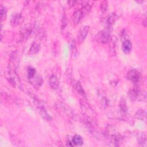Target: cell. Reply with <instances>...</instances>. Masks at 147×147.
<instances>
[{"label": "cell", "instance_id": "cell-20", "mask_svg": "<svg viewBox=\"0 0 147 147\" xmlns=\"http://www.w3.org/2000/svg\"><path fill=\"white\" fill-rule=\"evenodd\" d=\"M6 17V9L5 6H1V21L5 20Z\"/></svg>", "mask_w": 147, "mask_h": 147}, {"label": "cell", "instance_id": "cell-17", "mask_svg": "<svg viewBox=\"0 0 147 147\" xmlns=\"http://www.w3.org/2000/svg\"><path fill=\"white\" fill-rule=\"evenodd\" d=\"M135 116L137 118L140 120H143L146 117V112L143 110H139L135 114Z\"/></svg>", "mask_w": 147, "mask_h": 147}, {"label": "cell", "instance_id": "cell-22", "mask_svg": "<svg viewBox=\"0 0 147 147\" xmlns=\"http://www.w3.org/2000/svg\"><path fill=\"white\" fill-rule=\"evenodd\" d=\"M70 48L71 49V52L73 55H75V52H76V47H75V42L74 41V40H72L71 42H70Z\"/></svg>", "mask_w": 147, "mask_h": 147}, {"label": "cell", "instance_id": "cell-18", "mask_svg": "<svg viewBox=\"0 0 147 147\" xmlns=\"http://www.w3.org/2000/svg\"><path fill=\"white\" fill-rule=\"evenodd\" d=\"M32 26L28 25V26H26L24 28H23L22 33V36L24 37H26L30 34V33L32 32Z\"/></svg>", "mask_w": 147, "mask_h": 147}, {"label": "cell", "instance_id": "cell-19", "mask_svg": "<svg viewBox=\"0 0 147 147\" xmlns=\"http://www.w3.org/2000/svg\"><path fill=\"white\" fill-rule=\"evenodd\" d=\"M138 142L139 146H145L146 142V136L145 134H142L141 136H140L138 139Z\"/></svg>", "mask_w": 147, "mask_h": 147}, {"label": "cell", "instance_id": "cell-13", "mask_svg": "<svg viewBox=\"0 0 147 147\" xmlns=\"http://www.w3.org/2000/svg\"><path fill=\"white\" fill-rule=\"evenodd\" d=\"M75 88L77 92L83 97H84V98H86V95L85 94V92L84 91V89L82 87V86L81 85V84L80 83V82H76L75 84Z\"/></svg>", "mask_w": 147, "mask_h": 147}, {"label": "cell", "instance_id": "cell-4", "mask_svg": "<svg viewBox=\"0 0 147 147\" xmlns=\"http://www.w3.org/2000/svg\"><path fill=\"white\" fill-rule=\"evenodd\" d=\"M140 77V73L135 69L130 70L127 74V79L134 83L138 82Z\"/></svg>", "mask_w": 147, "mask_h": 147}, {"label": "cell", "instance_id": "cell-10", "mask_svg": "<svg viewBox=\"0 0 147 147\" xmlns=\"http://www.w3.org/2000/svg\"><path fill=\"white\" fill-rule=\"evenodd\" d=\"M21 20V14L20 13H15L11 18L10 24L13 26H17L19 24Z\"/></svg>", "mask_w": 147, "mask_h": 147}, {"label": "cell", "instance_id": "cell-23", "mask_svg": "<svg viewBox=\"0 0 147 147\" xmlns=\"http://www.w3.org/2000/svg\"><path fill=\"white\" fill-rule=\"evenodd\" d=\"M100 9H101V11L104 13L105 11H106L107 9V2L105 1H102L100 3Z\"/></svg>", "mask_w": 147, "mask_h": 147}, {"label": "cell", "instance_id": "cell-16", "mask_svg": "<svg viewBox=\"0 0 147 147\" xmlns=\"http://www.w3.org/2000/svg\"><path fill=\"white\" fill-rule=\"evenodd\" d=\"M36 71L35 68H34L32 67H29L28 68V69H27V76H28V78L29 80L32 79L36 75Z\"/></svg>", "mask_w": 147, "mask_h": 147}, {"label": "cell", "instance_id": "cell-1", "mask_svg": "<svg viewBox=\"0 0 147 147\" xmlns=\"http://www.w3.org/2000/svg\"><path fill=\"white\" fill-rule=\"evenodd\" d=\"M111 28L106 27L103 30L100 31L96 36V40L98 42L102 44L109 42L111 40Z\"/></svg>", "mask_w": 147, "mask_h": 147}, {"label": "cell", "instance_id": "cell-14", "mask_svg": "<svg viewBox=\"0 0 147 147\" xmlns=\"http://www.w3.org/2000/svg\"><path fill=\"white\" fill-rule=\"evenodd\" d=\"M72 142L73 144H74L76 146H81L83 144V140L80 136L75 135L72 138Z\"/></svg>", "mask_w": 147, "mask_h": 147}, {"label": "cell", "instance_id": "cell-11", "mask_svg": "<svg viewBox=\"0 0 147 147\" xmlns=\"http://www.w3.org/2000/svg\"><path fill=\"white\" fill-rule=\"evenodd\" d=\"M30 80L35 87H40L43 82L42 79L40 75L34 76L32 79H30Z\"/></svg>", "mask_w": 147, "mask_h": 147}, {"label": "cell", "instance_id": "cell-8", "mask_svg": "<svg viewBox=\"0 0 147 147\" xmlns=\"http://www.w3.org/2000/svg\"><path fill=\"white\" fill-rule=\"evenodd\" d=\"M49 86L51 87V88L53 90H56L58 88L59 83L58 79L57 78V77L55 75H52L50 77V78L49 79Z\"/></svg>", "mask_w": 147, "mask_h": 147}, {"label": "cell", "instance_id": "cell-2", "mask_svg": "<svg viewBox=\"0 0 147 147\" xmlns=\"http://www.w3.org/2000/svg\"><path fill=\"white\" fill-rule=\"evenodd\" d=\"M34 104L40 114V115L46 121H51V117L49 115L48 113L47 110L45 109V107L44 106V105L42 104V102L38 98H34L33 99Z\"/></svg>", "mask_w": 147, "mask_h": 147}, {"label": "cell", "instance_id": "cell-21", "mask_svg": "<svg viewBox=\"0 0 147 147\" xmlns=\"http://www.w3.org/2000/svg\"><path fill=\"white\" fill-rule=\"evenodd\" d=\"M67 25V18L66 14L64 13L63 16L61 19V29H64Z\"/></svg>", "mask_w": 147, "mask_h": 147}, {"label": "cell", "instance_id": "cell-9", "mask_svg": "<svg viewBox=\"0 0 147 147\" xmlns=\"http://www.w3.org/2000/svg\"><path fill=\"white\" fill-rule=\"evenodd\" d=\"M122 48L124 53H130L132 48L131 43L128 40H124L122 44Z\"/></svg>", "mask_w": 147, "mask_h": 147}, {"label": "cell", "instance_id": "cell-12", "mask_svg": "<svg viewBox=\"0 0 147 147\" xmlns=\"http://www.w3.org/2000/svg\"><path fill=\"white\" fill-rule=\"evenodd\" d=\"M40 49V45L39 44V43H38L37 42L34 41L29 48V53L30 55L36 54L38 52Z\"/></svg>", "mask_w": 147, "mask_h": 147}, {"label": "cell", "instance_id": "cell-15", "mask_svg": "<svg viewBox=\"0 0 147 147\" xmlns=\"http://www.w3.org/2000/svg\"><path fill=\"white\" fill-rule=\"evenodd\" d=\"M119 109H120L122 113H125L127 112V107L126 103V101H125V99L121 98V99L120 100V102H119Z\"/></svg>", "mask_w": 147, "mask_h": 147}, {"label": "cell", "instance_id": "cell-6", "mask_svg": "<svg viewBox=\"0 0 147 147\" xmlns=\"http://www.w3.org/2000/svg\"><path fill=\"white\" fill-rule=\"evenodd\" d=\"M140 91L138 88L134 87L129 90L128 92V96L130 99L133 101L138 99V96H140Z\"/></svg>", "mask_w": 147, "mask_h": 147}, {"label": "cell", "instance_id": "cell-7", "mask_svg": "<svg viewBox=\"0 0 147 147\" xmlns=\"http://www.w3.org/2000/svg\"><path fill=\"white\" fill-rule=\"evenodd\" d=\"M119 16L116 14V13H112L110 15H109L107 18L106 24H107V27L111 28L113 25L115 23L116 20L118 19Z\"/></svg>", "mask_w": 147, "mask_h": 147}, {"label": "cell", "instance_id": "cell-3", "mask_svg": "<svg viewBox=\"0 0 147 147\" xmlns=\"http://www.w3.org/2000/svg\"><path fill=\"white\" fill-rule=\"evenodd\" d=\"M89 29V26L87 25L82 26L80 28L77 34V41L79 44H81L84 41V40L86 38L87 35L88 33Z\"/></svg>", "mask_w": 147, "mask_h": 147}, {"label": "cell", "instance_id": "cell-5", "mask_svg": "<svg viewBox=\"0 0 147 147\" xmlns=\"http://www.w3.org/2000/svg\"><path fill=\"white\" fill-rule=\"evenodd\" d=\"M84 15V13L82 9H79L76 10L72 17V21L74 24H77L80 22V21L83 18V16Z\"/></svg>", "mask_w": 147, "mask_h": 147}]
</instances>
